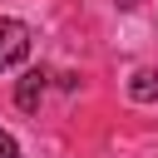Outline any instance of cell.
Segmentation results:
<instances>
[{"label":"cell","instance_id":"2","mask_svg":"<svg viewBox=\"0 0 158 158\" xmlns=\"http://www.w3.org/2000/svg\"><path fill=\"white\" fill-rule=\"evenodd\" d=\"M40 99H44V69H25L20 84H15V104H20L25 114H35Z\"/></svg>","mask_w":158,"mask_h":158},{"label":"cell","instance_id":"5","mask_svg":"<svg viewBox=\"0 0 158 158\" xmlns=\"http://www.w3.org/2000/svg\"><path fill=\"white\" fill-rule=\"evenodd\" d=\"M118 5H123V10H133V5H138V0H118Z\"/></svg>","mask_w":158,"mask_h":158},{"label":"cell","instance_id":"3","mask_svg":"<svg viewBox=\"0 0 158 158\" xmlns=\"http://www.w3.org/2000/svg\"><path fill=\"white\" fill-rule=\"evenodd\" d=\"M128 99H133V104H153V99H158V69H138V74L128 79Z\"/></svg>","mask_w":158,"mask_h":158},{"label":"cell","instance_id":"1","mask_svg":"<svg viewBox=\"0 0 158 158\" xmlns=\"http://www.w3.org/2000/svg\"><path fill=\"white\" fill-rule=\"evenodd\" d=\"M25 54H30V25L0 20V69H15Z\"/></svg>","mask_w":158,"mask_h":158},{"label":"cell","instance_id":"4","mask_svg":"<svg viewBox=\"0 0 158 158\" xmlns=\"http://www.w3.org/2000/svg\"><path fill=\"white\" fill-rule=\"evenodd\" d=\"M0 158H20V143H15V133H5V128H0Z\"/></svg>","mask_w":158,"mask_h":158}]
</instances>
